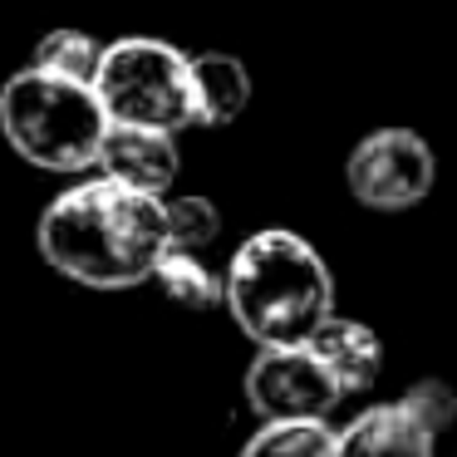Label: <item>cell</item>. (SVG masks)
<instances>
[{
  "instance_id": "obj_12",
  "label": "cell",
  "mask_w": 457,
  "mask_h": 457,
  "mask_svg": "<svg viewBox=\"0 0 457 457\" xmlns=\"http://www.w3.org/2000/svg\"><path fill=\"white\" fill-rule=\"evenodd\" d=\"M153 280L162 286V295L182 310H217L221 305V276L207 270V261L197 251H162Z\"/></svg>"
},
{
  "instance_id": "obj_9",
  "label": "cell",
  "mask_w": 457,
  "mask_h": 457,
  "mask_svg": "<svg viewBox=\"0 0 457 457\" xmlns=\"http://www.w3.org/2000/svg\"><path fill=\"white\" fill-rule=\"evenodd\" d=\"M305 345L325 359V369L335 374V384H339L345 398L349 394H369V388L378 384V374H384V339H378L364 320L329 315Z\"/></svg>"
},
{
  "instance_id": "obj_4",
  "label": "cell",
  "mask_w": 457,
  "mask_h": 457,
  "mask_svg": "<svg viewBox=\"0 0 457 457\" xmlns=\"http://www.w3.org/2000/svg\"><path fill=\"white\" fill-rule=\"evenodd\" d=\"M94 94H99L109 123L162 129V133L197 129L192 54H182L168 40H153V35H129L119 45H104Z\"/></svg>"
},
{
  "instance_id": "obj_8",
  "label": "cell",
  "mask_w": 457,
  "mask_h": 457,
  "mask_svg": "<svg viewBox=\"0 0 457 457\" xmlns=\"http://www.w3.org/2000/svg\"><path fill=\"white\" fill-rule=\"evenodd\" d=\"M335 457H437V433L408 398L374 403L335 433Z\"/></svg>"
},
{
  "instance_id": "obj_2",
  "label": "cell",
  "mask_w": 457,
  "mask_h": 457,
  "mask_svg": "<svg viewBox=\"0 0 457 457\" xmlns=\"http://www.w3.org/2000/svg\"><path fill=\"white\" fill-rule=\"evenodd\" d=\"M221 305L256 349L305 345L335 315V276L305 237L266 227L237 246L221 276Z\"/></svg>"
},
{
  "instance_id": "obj_11",
  "label": "cell",
  "mask_w": 457,
  "mask_h": 457,
  "mask_svg": "<svg viewBox=\"0 0 457 457\" xmlns=\"http://www.w3.org/2000/svg\"><path fill=\"white\" fill-rule=\"evenodd\" d=\"M241 457H335L329 418H270L246 437Z\"/></svg>"
},
{
  "instance_id": "obj_14",
  "label": "cell",
  "mask_w": 457,
  "mask_h": 457,
  "mask_svg": "<svg viewBox=\"0 0 457 457\" xmlns=\"http://www.w3.org/2000/svg\"><path fill=\"white\" fill-rule=\"evenodd\" d=\"M99 60H104V45L84 30H50L40 45H35V64L50 74H64V79H84L94 84L99 74Z\"/></svg>"
},
{
  "instance_id": "obj_7",
  "label": "cell",
  "mask_w": 457,
  "mask_h": 457,
  "mask_svg": "<svg viewBox=\"0 0 457 457\" xmlns=\"http://www.w3.org/2000/svg\"><path fill=\"white\" fill-rule=\"evenodd\" d=\"M94 168H104V178L123 182V187H133V192H153V197H162V192L178 182L182 158H178L172 133L133 129V123H109Z\"/></svg>"
},
{
  "instance_id": "obj_10",
  "label": "cell",
  "mask_w": 457,
  "mask_h": 457,
  "mask_svg": "<svg viewBox=\"0 0 457 457\" xmlns=\"http://www.w3.org/2000/svg\"><path fill=\"white\" fill-rule=\"evenodd\" d=\"M192 104H197V129H227L251 104V74L237 54H192Z\"/></svg>"
},
{
  "instance_id": "obj_3",
  "label": "cell",
  "mask_w": 457,
  "mask_h": 457,
  "mask_svg": "<svg viewBox=\"0 0 457 457\" xmlns=\"http://www.w3.org/2000/svg\"><path fill=\"white\" fill-rule=\"evenodd\" d=\"M0 133L30 168L84 172L99 158L109 113H104L94 84L30 64V70L11 74L0 89Z\"/></svg>"
},
{
  "instance_id": "obj_5",
  "label": "cell",
  "mask_w": 457,
  "mask_h": 457,
  "mask_svg": "<svg viewBox=\"0 0 457 457\" xmlns=\"http://www.w3.org/2000/svg\"><path fill=\"white\" fill-rule=\"evenodd\" d=\"M345 182L359 207L369 212H408L433 192L437 158L423 133L413 129H374L354 143L345 162Z\"/></svg>"
},
{
  "instance_id": "obj_6",
  "label": "cell",
  "mask_w": 457,
  "mask_h": 457,
  "mask_svg": "<svg viewBox=\"0 0 457 457\" xmlns=\"http://www.w3.org/2000/svg\"><path fill=\"white\" fill-rule=\"evenodd\" d=\"M339 384L310 345H266L246 369V403L261 423L270 418H329Z\"/></svg>"
},
{
  "instance_id": "obj_1",
  "label": "cell",
  "mask_w": 457,
  "mask_h": 457,
  "mask_svg": "<svg viewBox=\"0 0 457 457\" xmlns=\"http://www.w3.org/2000/svg\"><path fill=\"white\" fill-rule=\"evenodd\" d=\"M40 256L64 280L89 290H133L153 280L168 251L162 197L94 178L60 192L40 217Z\"/></svg>"
},
{
  "instance_id": "obj_13",
  "label": "cell",
  "mask_w": 457,
  "mask_h": 457,
  "mask_svg": "<svg viewBox=\"0 0 457 457\" xmlns=\"http://www.w3.org/2000/svg\"><path fill=\"white\" fill-rule=\"evenodd\" d=\"M162 221H168V251H207L221 237V212L212 197H162Z\"/></svg>"
},
{
  "instance_id": "obj_15",
  "label": "cell",
  "mask_w": 457,
  "mask_h": 457,
  "mask_svg": "<svg viewBox=\"0 0 457 457\" xmlns=\"http://www.w3.org/2000/svg\"><path fill=\"white\" fill-rule=\"evenodd\" d=\"M403 398L418 408V418H423L433 433H443V428L457 418V394L443 384V378H418V384H408Z\"/></svg>"
}]
</instances>
